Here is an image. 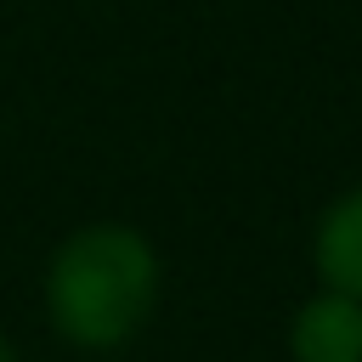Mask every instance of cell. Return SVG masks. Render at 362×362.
I'll return each instance as SVG.
<instances>
[{"mask_svg":"<svg viewBox=\"0 0 362 362\" xmlns=\"http://www.w3.org/2000/svg\"><path fill=\"white\" fill-rule=\"evenodd\" d=\"M153 305H158V249L147 243V232L124 221H96L57 243L45 266V311L74 351L130 345L147 328Z\"/></svg>","mask_w":362,"mask_h":362,"instance_id":"6da1fadb","label":"cell"},{"mask_svg":"<svg viewBox=\"0 0 362 362\" xmlns=\"http://www.w3.org/2000/svg\"><path fill=\"white\" fill-rule=\"evenodd\" d=\"M288 356L294 362H362V300L345 294H311L288 322Z\"/></svg>","mask_w":362,"mask_h":362,"instance_id":"7a4b0ae2","label":"cell"},{"mask_svg":"<svg viewBox=\"0 0 362 362\" xmlns=\"http://www.w3.org/2000/svg\"><path fill=\"white\" fill-rule=\"evenodd\" d=\"M311 266H317L328 294L362 300V187L339 192L322 209L317 238H311Z\"/></svg>","mask_w":362,"mask_h":362,"instance_id":"3957f363","label":"cell"},{"mask_svg":"<svg viewBox=\"0 0 362 362\" xmlns=\"http://www.w3.org/2000/svg\"><path fill=\"white\" fill-rule=\"evenodd\" d=\"M0 362H23V356H17V345H11L6 334H0Z\"/></svg>","mask_w":362,"mask_h":362,"instance_id":"277c9868","label":"cell"}]
</instances>
